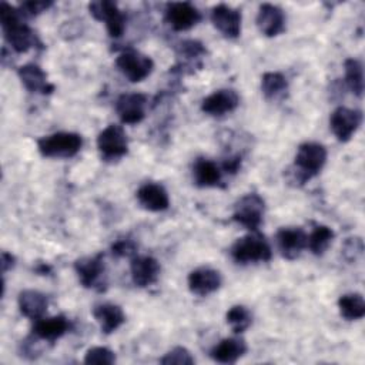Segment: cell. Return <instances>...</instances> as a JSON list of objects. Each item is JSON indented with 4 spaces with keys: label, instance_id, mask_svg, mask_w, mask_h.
Segmentation results:
<instances>
[{
    "label": "cell",
    "instance_id": "obj_21",
    "mask_svg": "<svg viewBox=\"0 0 365 365\" xmlns=\"http://www.w3.org/2000/svg\"><path fill=\"white\" fill-rule=\"evenodd\" d=\"M17 74H19L21 84L30 93L50 94L54 91V86L51 83H48L47 74L37 64H33V63L24 64L17 70Z\"/></svg>",
    "mask_w": 365,
    "mask_h": 365
},
{
    "label": "cell",
    "instance_id": "obj_5",
    "mask_svg": "<svg viewBox=\"0 0 365 365\" xmlns=\"http://www.w3.org/2000/svg\"><path fill=\"white\" fill-rule=\"evenodd\" d=\"M265 211V201L255 192L245 194L241 197L232 212V220L250 231H257L262 222Z\"/></svg>",
    "mask_w": 365,
    "mask_h": 365
},
{
    "label": "cell",
    "instance_id": "obj_36",
    "mask_svg": "<svg viewBox=\"0 0 365 365\" xmlns=\"http://www.w3.org/2000/svg\"><path fill=\"white\" fill-rule=\"evenodd\" d=\"M53 4V1H24L20 4V11L23 16H37L43 11H46L50 6Z\"/></svg>",
    "mask_w": 365,
    "mask_h": 365
},
{
    "label": "cell",
    "instance_id": "obj_12",
    "mask_svg": "<svg viewBox=\"0 0 365 365\" xmlns=\"http://www.w3.org/2000/svg\"><path fill=\"white\" fill-rule=\"evenodd\" d=\"M147 97L141 93L121 94L115 101V111L124 124H138L145 115Z\"/></svg>",
    "mask_w": 365,
    "mask_h": 365
},
{
    "label": "cell",
    "instance_id": "obj_13",
    "mask_svg": "<svg viewBox=\"0 0 365 365\" xmlns=\"http://www.w3.org/2000/svg\"><path fill=\"white\" fill-rule=\"evenodd\" d=\"M214 27L227 38H237L241 33V11L227 4H217L211 10Z\"/></svg>",
    "mask_w": 365,
    "mask_h": 365
},
{
    "label": "cell",
    "instance_id": "obj_31",
    "mask_svg": "<svg viewBox=\"0 0 365 365\" xmlns=\"http://www.w3.org/2000/svg\"><path fill=\"white\" fill-rule=\"evenodd\" d=\"M160 362L164 365H192L195 361L187 348L175 346L171 351H168L160 359Z\"/></svg>",
    "mask_w": 365,
    "mask_h": 365
},
{
    "label": "cell",
    "instance_id": "obj_9",
    "mask_svg": "<svg viewBox=\"0 0 365 365\" xmlns=\"http://www.w3.org/2000/svg\"><path fill=\"white\" fill-rule=\"evenodd\" d=\"M74 271L78 277L80 284L84 288L90 289H97L101 291L104 289L106 279H104V262H103V255L96 254L90 257H83L74 262Z\"/></svg>",
    "mask_w": 365,
    "mask_h": 365
},
{
    "label": "cell",
    "instance_id": "obj_17",
    "mask_svg": "<svg viewBox=\"0 0 365 365\" xmlns=\"http://www.w3.org/2000/svg\"><path fill=\"white\" fill-rule=\"evenodd\" d=\"M257 26L264 36L275 37L285 30V14L278 6L264 3L258 9Z\"/></svg>",
    "mask_w": 365,
    "mask_h": 365
},
{
    "label": "cell",
    "instance_id": "obj_1",
    "mask_svg": "<svg viewBox=\"0 0 365 365\" xmlns=\"http://www.w3.org/2000/svg\"><path fill=\"white\" fill-rule=\"evenodd\" d=\"M0 23L6 41L17 53H24L38 43L34 31L23 21L20 9L6 1L0 4Z\"/></svg>",
    "mask_w": 365,
    "mask_h": 365
},
{
    "label": "cell",
    "instance_id": "obj_29",
    "mask_svg": "<svg viewBox=\"0 0 365 365\" xmlns=\"http://www.w3.org/2000/svg\"><path fill=\"white\" fill-rule=\"evenodd\" d=\"M334 240V231L327 225H315L308 235L307 247L315 255H322Z\"/></svg>",
    "mask_w": 365,
    "mask_h": 365
},
{
    "label": "cell",
    "instance_id": "obj_27",
    "mask_svg": "<svg viewBox=\"0 0 365 365\" xmlns=\"http://www.w3.org/2000/svg\"><path fill=\"white\" fill-rule=\"evenodd\" d=\"M288 90V81L284 74L278 71L265 73L261 77V91L267 100H278L285 96Z\"/></svg>",
    "mask_w": 365,
    "mask_h": 365
},
{
    "label": "cell",
    "instance_id": "obj_3",
    "mask_svg": "<svg viewBox=\"0 0 365 365\" xmlns=\"http://www.w3.org/2000/svg\"><path fill=\"white\" fill-rule=\"evenodd\" d=\"M231 257L237 264H251V262H265L272 257L271 247L265 237L257 234H248L238 238L231 247Z\"/></svg>",
    "mask_w": 365,
    "mask_h": 365
},
{
    "label": "cell",
    "instance_id": "obj_7",
    "mask_svg": "<svg viewBox=\"0 0 365 365\" xmlns=\"http://www.w3.org/2000/svg\"><path fill=\"white\" fill-rule=\"evenodd\" d=\"M115 66L121 71V74L131 83L143 81L151 74L154 68L153 60L148 56L135 50H127L118 54Z\"/></svg>",
    "mask_w": 365,
    "mask_h": 365
},
{
    "label": "cell",
    "instance_id": "obj_22",
    "mask_svg": "<svg viewBox=\"0 0 365 365\" xmlns=\"http://www.w3.org/2000/svg\"><path fill=\"white\" fill-rule=\"evenodd\" d=\"M93 317L98 322L103 334L114 332L125 321V315H124L121 307H118L115 304H110V302L96 305L93 308Z\"/></svg>",
    "mask_w": 365,
    "mask_h": 365
},
{
    "label": "cell",
    "instance_id": "obj_2",
    "mask_svg": "<svg viewBox=\"0 0 365 365\" xmlns=\"http://www.w3.org/2000/svg\"><path fill=\"white\" fill-rule=\"evenodd\" d=\"M327 163V148L314 141L302 143L294 160V180L304 184L307 180L317 175Z\"/></svg>",
    "mask_w": 365,
    "mask_h": 365
},
{
    "label": "cell",
    "instance_id": "obj_11",
    "mask_svg": "<svg viewBox=\"0 0 365 365\" xmlns=\"http://www.w3.org/2000/svg\"><path fill=\"white\" fill-rule=\"evenodd\" d=\"M201 20V13L188 1L168 3L165 7V21L175 31H185Z\"/></svg>",
    "mask_w": 365,
    "mask_h": 365
},
{
    "label": "cell",
    "instance_id": "obj_28",
    "mask_svg": "<svg viewBox=\"0 0 365 365\" xmlns=\"http://www.w3.org/2000/svg\"><path fill=\"white\" fill-rule=\"evenodd\" d=\"M345 68V83L348 88L358 97L364 93V67L356 58H346L344 61Z\"/></svg>",
    "mask_w": 365,
    "mask_h": 365
},
{
    "label": "cell",
    "instance_id": "obj_32",
    "mask_svg": "<svg viewBox=\"0 0 365 365\" xmlns=\"http://www.w3.org/2000/svg\"><path fill=\"white\" fill-rule=\"evenodd\" d=\"M115 355L106 346H93L84 355V364H114Z\"/></svg>",
    "mask_w": 365,
    "mask_h": 365
},
{
    "label": "cell",
    "instance_id": "obj_30",
    "mask_svg": "<svg viewBox=\"0 0 365 365\" xmlns=\"http://www.w3.org/2000/svg\"><path fill=\"white\" fill-rule=\"evenodd\" d=\"M225 319H227V324L231 327V329L235 334H241L251 325L252 315L247 307L234 305L227 311Z\"/></svg>",
    "mask_w": 365,
    "mask_h": 365
},
{
    "label": "cell",
    "instance_id": "obj_16",
    "mask_svg": "<svg viewBox=\"0 0 365 365\" xmlns=\"http://www.w3.org/2000/svg\"><path fill=\"white\" fill-rule=\"evenodd\" d=\"M222 284L221 274L210 267H200L188 274V288L198 297H207L215 292Z\"/></svg>",
    "mask_w": 365,
    "mask_h": 365
},
{
    "label": "cell",
    "instance_id": "obj_15",
    "mask_svg": "<svg viewBox=\"0 0 365 365\" xmlns=\"http://www.w3.org/2000/svg\"><path fill=\"white\" fill-rule=\"evenodd\" d=\"M275 238L281 255L287 259H295L307 248L308 235L299 227H284L278 230Z\"/></svg>",
    "mask_w": 365,
    "mask_h": 365
},
{
    "label": "cell",
    "instance_id": "obj_6",
    "mask_svg": "<svg viewBox=\"0 0 365 365\" xmlns=\"http://www.w3.org/2000/svg\"><path fill=\"white\" fill-rule=\"evenodd\" d=\"M97 148L106 161H115L124 157L128 151V138L124 128L118 124L107 125L97 137Z\"/></svg>",
    "mask_w": 365,
    "mask_h": 365
},
{
    "label": "cell",
    "instance_id": "obj_23",
    "mask_svg": "<svg viewBox=\"0 0 365 365\" xmlns=\"http://www.w3.org/2000/svg\"><path fill=\"white\" fill-rule=\"evenodd\" d=\"M247 352V344L240 336L221 339L210 352L211 358L220 364H234Z\"/></svg>",
    "mask_w": 365,
    "mask_h": 365
},
{
    "label": "cell",
    "instance_id": "obj_37",
    "mask_svg": "<svg viewBox=\"0 0 365 365\" xmlns=\"http://www.w3.org/2000/svg\"><path fill=\"white\" fill-rule=\"evenodd\" d=\"M14 257L6 251L1 252V269H3V274L7 272L9 269H11L14 267Z\"/></svg>",
    "mask_w": 365,
    "mask_h": 365
},
{
    "label": "cell",
    "instance_id": "obj_4",
    "mask_svg": "<svg viewBox=\"0 0 365 365\" xmlns=\"http://www.w3.org/2000/svg\"><path fill=\"white\" fill-rule=\"evenodd\" d=\"M83 145V138L77 133L60 131L41 137L37 141V148L43 157L48 158H70L74 157Z\"/></svg>",
    "mask_w": 365,
    "mask_h": 365
},
{
    "label": "cell",
    "instance_id": "obj_10",
    "mask_svg": "<svg viewBox=\"0 0 365 365\" xmlns=\"http://www.w3.org/2000/svg\"><path fill=\"white\" fill-rule=\"evenodd\" d=\"M362 123V113L348 107H336L329 117V127L338 141L346 143Z\"/></svg>",
    "mask_w": 365,
    "mask_h": 365
},
{
    "label": "cell",
    "instance_id": "obj_24",
    "mask_svg": "<svg viewBox=\"0 0 365 365\" xmlns=\"http://www.w3.org/2000/svg\"><path fill=\"white\" fill-rule=\"evenodd\" d=\"M48 298L46 294L36 289H24L19 294L20 312L30 319H40L46 314Z\"/></svg>",
    "mask_w": 365,
    "mask_h": 365
},
{
    "label": "cell",
    "instance_id": "obj_14",
    "mask_svg": "<svg viewBox=\"0 0 365 365\" xmlns=\"http://www.w3.org/2000/svg\"><path fill=\"white\" fill-rule=\"evenodd\" d=\"M240 104V97L237 91L231 88L215 90L207 96L201 103V110L212 117H221L234 111Z\"/></svg>",
    "mask_w": 365,
    "mask_h": 365
},
{
    "label": "cell",
    "instance_id": "obj_8",
    "mask_svg": "<svg viewBox=\"0 0 365 365\" xmlns=\"http://www.w3.org/2000/svg\"><path fill=\"white\" fill-rule=\"evenodd\" d=\"M88 10L94 19L104 21L110 37H121L125 29V16L117 3L110 0H96L88 4Z\"/></svg>",
    "mask_w": 365,
    "mask_h": 365
},
{
    "label": "cell",
    "instance_id": "obj_19",
    "mask_svg": "<svg viewBox=\"0 0 365 365\" xmlns=\"http://www.w3.org/2000/svg\"><path fill=\"white\" fill-rule=\"evenodd\" d=\"M130 269H131L133 282L140 288H145L153 285L158 279L161 267L155 258L143 255V257H134L131 259Z\"/></svg>",
    "mask_w": 365,
    "mask_h": 365
},
{
    "label": "cell",
    "instance_id": "obj_25",
    "mask_svg": "<svg viewBox=\"0 0 365 365\" xmlns=\"http://www.w3.org/2000/svg\"><path fill=\"white\" fill-rule=\"evenodd\" d=\"M192 178L198 187H217L222 180V173L212 160L200 157L192 164Z\"/></svg>",
    "mask_w": 365,
    "mask_h": 365
},
{
    "label": "cell",
    "instance_id": "obj_18",
    "mask_svg": "<svg viewBox=\"0 0 365 365\" xmlns=\"http://www.w3.org/2000/svg\"><path fill=\"white\" fill-rule=\"evenodd\" d=\"M137 201L138 204L153 212L164 211L170 205V198L167 190L158 182H145L137 190Z\"/></svg>",
    "mask_w": 365,
    "mask_h": 365
},
{
    "label": "cell",
    "instance_id": "obj_35",
    "mask_svg": "<svg viewBox=\"0 0 365 365\" xmlns=\"http://www.w3.org/2000/svg\"><path fill=\"white\" fill-rule=\"evenodd\" d=\"M344 255L349 261H356L364 252V244L361 238H348L342 247Z\"/></svg>",
    "mask_w": 365,
    "mask_h": 365
},
{
    "label": "cell",
    "instance_id": "obj_26",
    "mask_svg": "<svg viewBox=\"0 0 365 365\" xmlns=\"http://www.w3.org/2000/svg\"><path fill=\"white\" fill-rule=\"evenodd\" d=\"M338 308L342 318L346 321H356L365 315V301L358 292L344 294L338 299Z\"/></svg>",
    "mask_w": 365,
    "mask_h": 365
},
{
    "label": "cell",
    "instance_id": "obj_20",
    "mask_svg": "<svg viewBox=\"0 0 365 365\" xmlns=\"http://www.w3.org/2000/svg\"><path fill=\"white\" fill-rule=\"evenodd\" d=\"M70 329V322L64 315H56L51 318H40L34 321L33 336L37 339L54 342L61 338Z\"/></svg>",
    "mask_w": 365,
    "mask_h": 365
},
{
    "label": "cell",
    "instance_id": "obj_33",
    "mask_svg": "<svg viewBox=\"0 0 365 365\" xmlns=\"http://www.w3.org/2000/svg\"><path fill=\"white\" fill-rule=\"evenodd\" d=\"M180 56L185 57V58H198L200 56H202L205 53V48L202 47V44L200 41L195 40H185L180 44Z\"/></svg>",
    "mask_w": 365,
    "mask_h": 365
},
{
    "label": "cell",
    "instance_id": "obj_34",
    "mask_svg": "<svg viewBox=\"0 0 365 365\" xmlns=\"http://www.w3.org/2000/svg\"><path fill=\"white\" fill-rule=\"evenodd\" d=\"M137 251V245L133 240L130 238H121L117 240L113 245H111V252L115 257H133Z\"/></svg>",
    "mask_w": 365,
    "mask_h": 365
}]
</instances>
